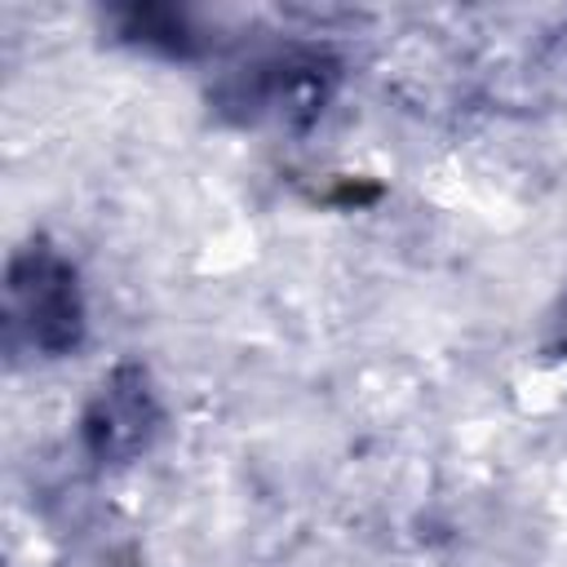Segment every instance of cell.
<instances>
[{
  "mask_svg": "<svg viewBox=\"0 0 567 567\" xmlns=\"http://www.w3.org/2000/svg\"><path fill=\"white\" fill-rule=\"evenodd\" d=\"M9 323L27 328L40 350H66L80 332L75 279L53 252H27L9 275Z\"/></svg>",
  "mask_w": 567,
  "mask_h": 567,
  "instance_id": "6da1fadb",
  "label": "cell"
},
{
  "mask_svg": "<svg viewBox=\"0 0 567 567\" xmlns=\"http://www.w3.org/2000/svg\"><path fill=\"white\" fill-rule=\"evenodd\" d=\"M151 430V399L142 390V381L133 377L128 385L115 377L111 385H102L97 408L89 412V439L102 456H128L146 443Z\"/></svg>",
  "mask_w": 567,
  "mask_h": 567,
  "instance_id": "7a4b0ae2",
  "label": "cell"
}]
</instances>
